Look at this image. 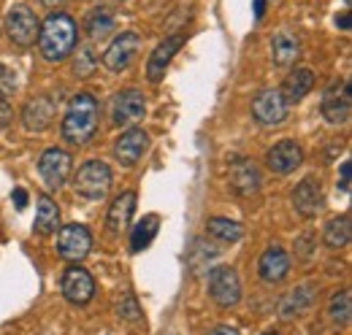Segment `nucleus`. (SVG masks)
<instances>
[{
    "label": "nucleus",
    "instance_id": "obj_2",
    "mask_svg": "<svg viewBox=\"0 0 352 335\" xmlns=\"http://www.w3.org/2000/svg\"><path fill=\"white\" fill-rule=\"evenodd\" d=\"M98 119H100V106L89 92H79L71 97L68 111L63 117V138L74 146L87 143L98 132Z\"/></svg>",
    "mask_w": 352,
    "mask_h": 335
},
{
    "label": "nucleus",
    "instance_id": "obj_30",
    "mask_svg": "<svg viewBox=\"0 0 352 335\" xmlns=\"http://www.w3.org/2000/svg\"><path fill=\"white\" fill-rule=\"evenodd\" d=\"M14 89H16V73H14L11 68L0 65V95L6 97V95H11Z\"/></svg>",
    "mask_w": 352,
    "mask_h": 335
},
{
    "label": "nucleus",
    "instance_id": "obj_26",
    "mask_svg": "<svg viewBox=\"0 0 352 335\" xmlns=\"http://www.w3.org/2000/svg\"><path fill=\"white\" fill-rule=\"evenodd\" d=\"M233 187L239 195H255L258 187H261V173L258 168L250 165V163H241L233 170Z\"/></svg>",
    "mask_w": 352,
    "mask_h": 335
},
{
    "label": "nucleus",
    "instance_id": "obj_13",
    "mask_svg": "<svg viewBox=\"0 0 352 335\" xmlns=\"http://www.w3.org/2000/svg\"><path fill=\"white\" fill-rule=\"evenodd\" d=\"M71 165H74V160H71L68 152L46 149L41 154V160H38V173H41V178L46 181L49 189H60L71 176Z\"/></svg>",
    "mask_w": 352,
    "mask_h": 335
},
{
    "label": "nucleus",
    "instance_id": "obj_1",
    "mask_svg": "<svg viewBox=\"0 0 352 335\" xmlns=\"http://www.w3.org/2000/svg\"><path fill=\"white\" fill-rule=\"evenodd\" d=\"M76 38H79L76 22L68 14L54 11V14H49L44 22H41L36 41H38V49H41L44 60H49V62H63L74 51Z\"/></svg>",
    "mask_w": 352,
    "mask_h": 335
},
{
    "label": "nucleus",
    "instance_id": "obj_35",
    "mask_svg": "<svg viewBox=\"0 0 352 335\" xmlns=\"http://www.w3.org/2000/svg\"><path fill=\"white\" fill-rule=\"evenodd\" d=\"M14 203H16V209H25L28 206V192L25 189H14Z\"/></svg>",
    "mask_w": 352,
    "mask_h": 335
},
{
    "label": "nucleus",
    "instance_id": "obj_25",
    "mask_svg": "<svg viewBox=\"0 0 352 335\" xmlns=\"http://www.w3.org/2000/svg\"><path fill=\"white\" fill-rule=\"evenodd\" d=\"M206 230H209V235H214L222 244H236L244 235V227L239 222H230V219H222V216H212L206 222Z\"/></svg>",
    "mask_w": 352,
    "mask_h": 335
},
{
    "label": "nucleus",
    "instance_id": "obj_31",
    "mask_svg": "<svg viewBox=\"0 0 352 335\" xmlns=\"http://www.w3.org/2000/svg\"><path fill=\"white\" fill-rule=\"evenodd\" d=\"M120 316H125V319H131V322L141 319V311H138V303H135V297H133V294H128V297H125V303L120 305Z\"/></svg>",
    "mask_w": 352,
    "mask_h": 335
},
{
    "label": "nucleus",
    "instance_id": "obj_15",
    "mask_svg": "<svg viewBox=\"0 0 352 335\" xmlns=\"http://www.w3.org/2000/svg\"><path fill=\"white\" fill-rule=\"evenodd\" d=\"M184 41H187L184 33H174V36H168L163 43H157V49L152 51V57H149V62H146V79H149V82L160 84L166 79V71H168L174 54L182 49Z\"/></svg>",
    "mask_w": 352,
    "mask_h": 335
},
{
    "label": "nucleus",
    "instance_id": "obj_19",
    "mask_svg": "<svg viewBox=\"0 0 352 335\" xmlns=\"http://www.w3.org/2000/svg\"><path fill=\"white\" fill-rule=\"evenodd\" d=\"M311 86H314V73L309 71V68H296L285 84H282V97H285V103L290 106V103H298V100H304L309 92H311Z\"/></svg>",
    "mask_w": 352,
    "mask_h": 335
},
{
    "label": "nucleus",
    "instance_id": "obj_9",
    "mask_svg": "<svg viewBox=\"0 0 352 335\" xmlns=\"http://www.w3.org/2000/svg\"><path fill=\"white\" fill-rule=\"evenodd\" d=\"M57 254L68 262H82L92 249V235L85 224H65L57 227Z\"/></svg>",
    "mask_w": 352,
    "mask_h": 335
},
{
    "label": "nucleus",
    "instance_id": "obj_24",
    "mask_svg": "<svg viewBox=\"0 0 352 335\" xmlns=\"http://www.w3.org/2000/svg\"><path fill=\"white\" fill-rule=\"evenodd\" d=\"M157 227H160V216L157 213H146L135 227H133V235H131V249L133 251H144L152 238L157 235Z\"/></svg>",
    "mask_w": 352,
    "mask_h": 335
},
{
    "label": "nucleus",
    "instance_id": "obj_29",
    "mask_svg": "<svg viewBox=\"0 0 352 335\" xmlns=\"http://www.w3.org/2000/svg\"><path fill=\"white\" fill-rule=\"evenodd\" d=\"M114 30V16L106 8H92L87 16V33L92 38H103Z\"/></svg>",
    "mask_w": 352,
    "mask_h": 335
},
{
    "label": "nucleus",
    "instance_id": "obj_18",
    "mask_svg": "<svg viewBox=\"0 0 352 335\" xmlns=\"http://www.w3.org/2000/svg\"><path fill=\"white\" fill-rule=\"evenodd\" d=\"M258 273L265 284H282L290 273V254L282 246H268L258 262Z\"/></svg>",
    "mask_w": 352,
    "mask_h": 335
},
{
    "label": "nucleus",
    "instance_id": "obj_14",
    "mask_svg": "<svg viewBox=\"0 0 352 335\" xmlns=\"http://www.w3.org/2000/svg\"><path fill=\"white\" fill-rule=\"evenodd\" d=\"M57 117V106L49 95H38V97H30L22 108V125L28 132H44L52 127Z\"/></svg>",
    "mask_w": 352,
    "mask_h": 335
},
{
    "label": "nucleus",
    "instance_id": "obj_11",
    "mask_svg": "<svg viewBox=\"0 0 352 335\" xmlns=\"http://www.w3.org/2000/svg\"><path fill=\"white\" fill-rule=\"evenodd\" d=\"M138 49H141V38L135 33H122L117 36L111 46L103 51V65L111 71V73H122L133 65V60L138 57Z\"/></svg>",
    "mask_w": 352,
    "mask_h": 335
},
{
    "label": "nucleus",
    "instance_id": "obj_32",
    "mask_svg": "<svg viewBox=\"0 0 352 335\" xmlns=\"http://www.w3.org/2000/svg\"><path fill=\"white\" fill-rule=\"evenodd\" d=\"M79 57H82V60H76V73H79V76H87L89 68L95 65V60H92L89 49H79Z\"/></svg>",
    "mask_w": 352,
    "mask_h": 335
},
{
    "label": "nucleus",
    "instance_id": "obj_20",
    "mask_svg": "<svg viewBox=\"0 0 352 335\" xmlns=\"http://www.w3.org/2000/svg\"><path fill=\"white\" fill-rule=\"evenodd\" d=\"M133 211H135V192H122L114 203H111V209H109V219H106V227L114 233V235H120L128 224H131V216Z\"/></svg>",
    "mask_w": 352,
    "mask_h": 335
},
{
    "label": "nucleus",
    "instance_id": "obj_12",
    "mask_svg": "<svg viewBox=\"0 0 352 335\" xmlns=\"http://www.w3.org/2000/svg\"><path fill=\"white\" fill-rule=\"evenodd\" d=\"M252 117L265 127H276L287 117V103L279 89H263L252 100Z\"/></svg>",
    "mask_w": 352,
    "mask_h": 335
},
{
    "label": "nucleus",
    "instance_id": "obj_7",
    "mask_svg": "<svg viewBox=\"0 0 352 335\" xmlns=\"http://www.w3.org/2000/svg\"><path fill=\"white\" fill-rule=\"evenodd\" d=\"M209 294L220 308H233L241 300V279L233 268L220 265L209 276Z\"/></svg>",
    "mask_w": 352,
    "mask_h": 335
},
{
    "label": "nucleus",
    "instance_id": "obj_10",
    "mask_svg": "<svg viewBox=\"0 0 352 335\" xmlns=\"http://www.w3.org/2000/svg\"><path fill=\"white\" fill-rule=\"evenodd\" d=\"M304 163V149L293 141V138H282L279 143H274L265 152V168L274 176H287Z\"/></svg>",
    "mask_w": 352,
    "mask_h": 335
},
{
    "label": "nucleus",
    "instance_id": "obj_21",
    "mask_svg": "<svg viewBox=\"0 0 352 335\" xmlns=\"http://www.w3.org/2000/svg\"><path fill=\"white\" fill-rule=\"evenodd\" d=\"M298 54H301V43H298L296 36H290V33L274 36V41H271V60H274V65H279V68L293 65L298 60Z\"/></svg>",
    "mask_w": 352,
    "mask_h": 335
},
{
    "label": "nucleus",
    "instance_id": "obj_5",
    "mask_svg": "<svg viewBox=\"0 0 352 335\" xmlns=\"http://www.w3.org/2000/svg\"><path fill=\"white\" fill-rule=\"evenodd\" d=\"M146 117V97L138 89H122L111 103V122L117 127H133Z\"/></svg>",
    "mask_w": 352,
    "mask_h": 335
},
{
    "label": "nucleus",
    "instance_id": "obj_33",
    "mask_svg": "<svg viewBox=\"0 0 352 335\" xmlns=\"http://www.w3.org/2000/svg\"><path fill=\"white\" fill-rule=\"evenodd\" d=\"M350 184H352V165L344 163V165H342V181H339L342 192H350Z\"/></svg>",
    "mask_w": 352,
    "mask_h": 335
},
{
    "label": "nucleus",
    "instance_id": "obj_4",
    "mask_svg": "<svg viewBox=\"0 0 352 335\" xmlns=\"http://www.w3.org/2000/svg\"><path fill=\"white\" fill-rule=\"evenodd\" d=\"M38 16L33 14L30 5H11L8 14H6V36L11 38V43L16 46H33L38 38Z\"/></svg>",
    "mask_w": 352,
    "mask_h": 335
},
{
    "label": "nucleus",
    "instance_id": "obj_3",
    "mask_svg": "<svg viewBox=\"0 0 352 335\" xmlns=\"http://www.w3.org/2000/svg\"><path fill=\"white\" fill-rule=\"evenodd\" d=\"M74 189L76 195L87 200H103L111 189V170L103 160H89L76 170L74 176Z\"/></svg>",
    "mask_w": 352,
    "mask_h": 335
},
{
    "label": "nucleus",
    "instance_id": "obj_6",
    "mask_svg": "<svg viewBox=\"0 0 352 335\" xmlns=\"http://www.w3.org/2000/svg\"><path fill=\"white\" fill-rule=\"evenodd\" d=\"M60 292L71 305H87L95 294V281H92L89 270H85L79 262L68 265L60 279Z\"/></svg>",
    "mask_w": 352,
    "mask_h": 335
},
{
    "label": "nucleus",
    "instance_id": "obj_34",
    "mask_svg": "<svg viewBox=\"0 0 352 335\" xmlns=\"http://www.w3.org/2000/svg\"><path fill=\"white\" fill-rule=\"evenodd\" d=\"M11 122V111H8V103L3 100V95H0V127H6Z\"/></svg>",
    "mask_w": 352,
    "mask_h": 335
},
{
    "label": "nucleus",
    "instance_id": "obj_37",
    "mask_svg": "<svg viewBox=\"0 0 352 335\" xmlns=\"http://www.w3.org/2000/svg\"><path fill=\"white\" fill-rule=\"evenodd\" d=\"M265 14V0H255V19H263Z\"/></svg>",
    "mask_w": 352,
    "mask_h": 335
},
{
    "label": "nucleus",
    "instance_id": "obj_27",
    "mask_svg": "<svg viewBox=\"0 0 352 335\" xmlns=\"http://www.w3.org/2000/svg\"><path fill=\"white\" fill-rule=\"evenodd\" d=\"M311 284L307 287H298V290H293V292L287 294L285 300H282V308H279V314H282V319H293V316H298L304 308H307L309 303H311Z\"/></svg>",
    "mask_w": 352,
    "mask_h": 335
},
{
    "label": "nucleus",
    "instance_id": "obj_22",
    "mask_svg": "<svg viewBox=\"0 0 352 335\" xmlns=\"http://www.w3.org/2000/svg\"><path fill=\"white\" fill-rule=\"evenodd\" d=\"M60 227V209L49 195H38V209H36V222L33 230L38 235H52Z\"/></svg>",
    "mask_w": 352,
    "mask_h": 335
},
{
    "label": "nucleus",
    "instance_id": "obj_28",
    "mask_svg": "<svg viewBox=\"0 0 352 335\" xmlns=\"http://www.w3.org/2000/svg\"><path fill=\"white\" fill-rule=\"evenodd\" d=\"M328 316H331V322H336V325H347L352 316V294L350 290H342V292H336L331 297V303H328Z\"/></svg>",
    "mask_w": 352,
    "mask_h": 335
},
{
    "label": "nucleus",
    "instance_id": "obj_8",
    "mask_svg": "<svg viewBox=\"0 0 352 335\" xmlns=\"http://www.w3.org/2000/svg\"><path fill=\"white\" fill-rule=\"evenodd\" d=\"M322 117L331 122V125H344L352 114V84L344 82L331 84L322 95Z\"/></svg>",
    "mask_w": 352,
    "mask_h": 335
},
{
    "label": "nucleus",
    "instance_id": "obj_23",
    "mask_svg": "<svg viewBox=\"0 0 352 335\" xmlns=\"http://www.w3.org/2000/svg\"><path fill=\"white\" fill-rule=\"evenodd\" d=\"M350 235H352L350 213L333 216V219L325 224V230H322V241H325V246H331V249H342V246H347V244H350Z\"/></svg>",
    "mask_w": 352,
    "mask_h": 335
},
{
    "label": "nucleus",
    "instance_id": "obj_17",
    "mask_svg": "<svg viewBox=\"0 0 352 335\" xmlns=\"http://www.w3.org/2000/svg\"><path fill=\"white\" fill-rule=\"evenodd\" d=\"M149 149V135L144 132V130H138V127H131V130H125L117 141H114V157H117V163H122V165H135L141 157H144V152Z\"/></svg>",
    "mask_w": 352,
    "mask_h": 335
},
{
    "label": "nucleus",
    "instance_id": "obj_16",
    "mask_svg": "<svg viewBox=\"0 0 352 335\" xmlns=\"http://www.w3.org/2000/svg\"><path fill=\"white\" fill-rule=\"evenodd\" d=\"M293 209L298 211L301 216H317L320 211L325 209V192H322V184L320 178L307 176L296 189H293Z\"/></svg>",
    "mask_w": 352,
    "mask_h": 335
},
{
    "label": "nucleus",
    "instance_id": "obj_36",
    "mask_svg": "<svg viewBox=\"0 0 352 335\" xmlns=\"http://www.w3.org/2000/svg\"><path fill=\"white\" fill-rule=\"evenodd\" d=\"M336 25H339V27H342V30H350V14H347V11H344V14H342V16H336Z\"/></svg>",
    "mask_w": 352,
    "mask_h": 335
},
{
    "label": "nucleus",
    "instance_id": "obj_39",
    "mask_svg": "<svg viewBox=\"0 0 352 335\" xmlns=\"http://www.w3.org/2000/svg\"><path fill=\"white\" fill-rule=\"evenodd\" d=\"M44 3L49 5V8H60V5L65 3V0H44Z\"/></svg>",
    "mask_w": 352,
    "mask_h": 335
},
{
    "label": "nucleus",
    "instance_id": "obj_38",
    "mask_svg": "<svg viewBox=\"0 0 352 335\" xmlns=\"http://www.w3.org/2000/svg\"><path fill=\"white\" fill-rule=\"evenodd\" d=\"M214 333H225V335H236L239 327H214Z\"/></svg>",
    "mask_w": 352,
    "mask_h": 335
}]
</instances>
